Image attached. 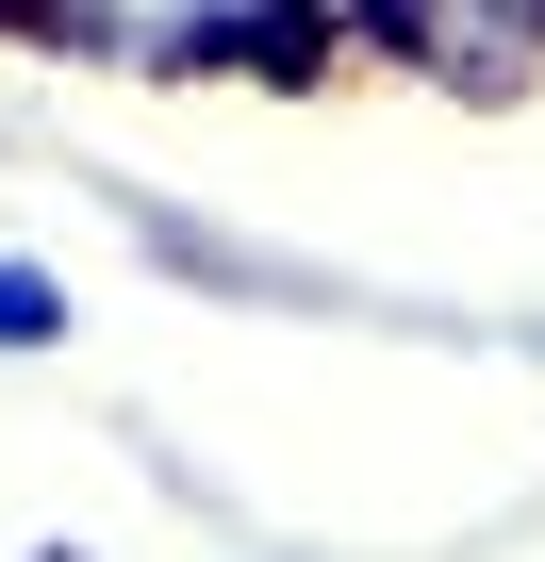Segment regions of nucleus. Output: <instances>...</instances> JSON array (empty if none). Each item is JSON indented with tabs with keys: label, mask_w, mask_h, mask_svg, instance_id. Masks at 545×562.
<instances>
[{
	"label": "nucleus",
	"mask_w": 545,
	"mask_h": 562,
	"mask_svg": "<svg viewBox=\"0 0 545 562\" xmlns=\"http://www.w3.org/2000/svg\"><path fill=\"white\" fill-rule=\"evenodd\" d=\"M18 34L116 67V83H331V18L315 0H34Z\"/></svg>",
	"instance_id": "1"
},
{
	"label": "nucleus",
	"mask_w": 545,
	"mask_h": 562,
	"mask_svg": "<svg viewBox=\"0 0 545 562\" xmlns=\"http://www.w3.org/2000/svg\"><path fill=\"white\" fill-rule=\"evenodd\" d=\"M315 18H331V34H348V50H364V18H381V0H315Z\"/></svg>",
	"instance_id": "3"
},
{
	"label": "nucleus",
	"mask_w": 545,
	"mask_h": 562,
	"mask_svg": "<svg viewBox=\"0 0 545 562\" xmlns=\"http://www.w3.org/2000/svg\"><path fill=\"white\" fill-rule=\"evenodd\" d=\"M18 18H34V0H0V34H18Z\"/></svg>",
	"instance_id": "4"
},
{
	"label": "nucleus",
	"mask_w": 545,
	"mask_h": 562,
	"mask_svg": "<svg viewBox=\"0 0 545 562\" xmlns=\"http://www.w3.org/2000/svg\"><path fill=\"white\" fill-rule=\"evenodd\" d=\"M0 348H67V281L0 248Z\"/></svg>",
	"instance_id": "2"
}]
</instances>
